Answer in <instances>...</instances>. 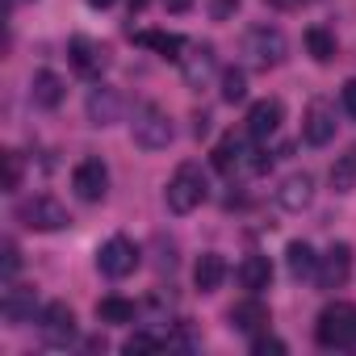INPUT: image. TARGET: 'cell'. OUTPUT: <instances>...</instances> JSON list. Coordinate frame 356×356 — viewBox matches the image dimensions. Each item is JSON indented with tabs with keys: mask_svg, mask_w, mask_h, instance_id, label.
Wrapping results in <instances>:
<instances>
[{
	"mask_svg": "<svg viewBox=\"0 0 356 356\" xmlns=\"http://www.w3.org/2000/svg\"><path fill=\"white\" fill-rule=\"evenodd\" d=\"M206 197H210V181H206L202 163H193V159L176 168L172 181H168V189H163V202H168L172 214H193Z\"/></svg>",
	"mask_w": 356,
	"mask_h": 356,
	"instance_id": "cell-1",
	"label": "cell"
},
{
	"mask_svg": "<svg viewBox=\"0 0 356 356\" xmlns=\"http://www.w3.org/2000/svg\"><path fill=\"white\" fill-rule=\"evenodd\" d=\"M130 138H134V147H143V151H163V147L176 138L168 109H163V105H151V101L138 105V109H134V122H130Z\"/></svg>",
	"mask_w": 356,
	"mask_h": 356,
	"instance_id": "cell-2",
	"label": "cell"
},
{
	"mask_svg": "<svg viewBox=\"0 0 356 356\" xmlns=\"http://www.w3.org/2000/svg\"><path fill=\"white\" fill-rule=\"evenodd\" d=\"M314 339L323 348H352L356 343V306L352 302H331L318 310Z\"/></svg>",
	"mask_w": 356,
	"mask_h": 356,
	"instance_id": "cell-3",
	"label": "cell"
},
{
	"mask_svg": "<svg viewBox=\"0 0 356 356\" xmlns=\"http://www.w3.org/2000/svg\"><path fill=\"white\" fill-rule=\"evenodd\" d=\"M17 218H22V227H30V231H63V227H72L67 206H63L59 197H51V193L26 197V202L17 206Z\"/></svg>",
	"mask_w": 356,
	"mask_h": 356,
	"instance_id": "cell-4",
	"label": "cell"
},
{
	"mask_svg": "<svg viewBox=\"0 0 356 356\" xmlns=\"http://www.w3.org/2000/svg\"><path fill=\"white\" fill-rule=\"evenodd\" d=\"M248 55L256 67H281L289 55V42L277 26H252L248 30Z\"/></svg>",
	"mask_w": 356,
	"mask_h": 356,
	"instance_id": "cell-5",
	"label": "cell"
},
{
	"mask_svg": "<svg viewBox=\"0 0 356 356\" xmlns=\"http://www.w3.org/2000/svg\"><path fill=\"white\" fill-rule=\"evenodd\" d=\"M97 264H101V273H105V277H113V281L130 277V273L138 268V248H134V239H126V235L105 239V243H101V252H97Z\"/></svg>",
	"mask_w": 356,
	"mask_h": 356,
	"instance_id": "cell-6",
	"label": "cell"
},
{
	"mask_svg": "<svg viewBox=\"0 0 356 356\" xmlns=\"http://www.w3.org/2000/svg\"><path fill=\"white\" fill-rule=\"evenodd\" d=\"M38 331H42V339L51 348H67L76 339V314H72V306L67 302H47L38 310Z\"/></svg>",
	"mask_w": 356,
	"mask_h": 356,
	"instance_id": "cell-7",
	"label": "cell"
},
{
	"mask_svg": "<svg viewBox=\"0 0 356 356\" xmlns=\"http://www.w3.org/2000/svg\"><path fill=\"white\" fill-rule=\"evenodd\" d=\"M72 189H76L80 202H101L105 189H109V168H105V159H97V155L80 159L76 172H72Z\"/></svg>",
	"mask_w": 356,
	"mask_h": 356,
	"instance_id": "cell-8",
	"label": "cell"
},
{
	"mask_svg": "<svg viewBox=\"0 0 356 356\" xmlns=\"http://www.w3.org/2000/svg\"><path fill=\"white\" fill-rule=\"evenodd\" d=\"M0 314H5L9 327H26V323H34V314H38V293H34L30 285H13V281H5V293H0Z\"/></svg>",
	"mask_w": 356,
	"mask_h": 356,
	"instance_id": "cell-9",
	"label": "cell"
},
{
	"mask_svg": "<svg viewBox=\"0 0 356 356\" xmlns=\"http://www.w3.org/2000/svg\"><path fill=\"white\" fill-rule=\"evenodd\" d=\"M348 277H352V248H348V243H331V248L318 256L314 281H318V289H339Z\"/></svg>",
	"mask_w": 356,
	"mask_h": 356,
	"instance_id": "cell-10",
	"label": "cell"
},
{
	"mask_svg": "<svg viewBox=\"0 0 356 356\" xmlns=\"http://www.w3.org/2000/svg\"><path fill=\"white\" fill-rule=\"evenodd\" d=\"M214 67H218V55H214L210 42H193V47H185V55H181V72H185V84H189V88H202V84L214 76Z\"/></svg>",
	"mask_w": 356,
	"mask_h": 356,
	"instance_id": "cell-11",
	"label": "cell"
},
{
	"mask_svg": "<svg viewBox=\"0 0 356 356\" xmlns=\"http://www.w3.org/2000/svg\"><path fill=\"white\" fill-rule=\"evenodd\" d=\"M281 122H285V101H281V97H264V101H256V105L248 109V134H252V138L277 134Z\"/></svg>",
	"mask_w": 356,
	"mask_h": 356,
	"instance_id": "cell-12",
	"label": "cell"
},
{
	"mask_svg": "<svg viewBox=\"0 0 356 356\" xmlns=\"http://www.w3.org/2000/svg\"><path fill=\"white\" fill-rule=\"evenodd\" d=\"M277 202H281V210L302 214V210L314 202V176H310V172H293V176H285L281 189H277Z\"/></svg>",
	"mask_w": 356,
	"mask_h": 356,
	"instance_id": "cell-13",
	"label": "cell"
},
{
	"mask_svg": "<svg viewBox=\"0 0 356 356\" xmlns=\"http://www.w3.org/2000/svg\"><path fill=\"white\" fill-rule=\"evenodd\" d=\"M302 138H306L310 147H327V143L335 138V113H331L323 101H314V105L306 109V118H302Z\"/></svg>",
	"mask_w": 356,
	"mask_h": 356,
	"instance_id": "cell-14",
	"label": "cell"
},
{
	"mask_svg": "<svg viewBox=\"0 0 356 356\" xmlns=\"http://www.w3.org/2000/svg\"><path fill=\"white\" fill-rule=\"evenodd\" d=\"M231 327L243 331V335H260V331L268 327V306H264L256 293L243 298V302H235V306H231Z\"/></svg>",
	"mask_w": 356,
	"mask_h": 356,
	"instance_id": "cell-15",
	"label": "cell"
},
{
	"mask_svg": "<svg viewBox=\"0 0 356 356\" xmlns=\"http://www.w3.org/2000/svg\"><path fill=\"white\" fill-rule=\"evenodd\" d=\"M30 97H34L38 109H59V101L67 97V84H63L59 72H34V80H30Z\"/></svg>",
	"mask_w": 356,
	"mask_h": 356,
	"instance_id": "cell-16",
	"label": "cell"
},
{
	"mask_svg": "<svg viewBox=\"0 0 356 356\" xmlns=\"http://www.w3.org/2000/svg\"><path fill=\"white\" fill-rule=\"evenodd\" d=\"M118 113H122V97H118V88L97 84V88L88 92V122H92V126H109V122H118Z\"/></svg>",
	"mask_w": 356,
	"mask_h": 356,
	"instance_id": "cell-17",
	"label": "cell"
},
{
	"mask_svg": "<svg viewBox=\"0 0 356 356\" xmlns=\"http://www.w3.org/2000/svg\"><path fill=\"white\" fill-rule=\"evenodd\" d=\"M248 155H252V151L243 147V138H239V134H227V138H218V147H214V168H218L222 176H235L239 168L252 163Z\"/></svg>",
	"mask_w": 356,
	"mask_h": 356,
	"instance_id": "cell-18",
	"label": "cell"
},
{
	"mask_svg": "<svg viewBox=\"0 0 356 356\" xmlns=\"http://www.w3.org/2000/svg\"><path fill=\"white\" fill-rule=\"evenodd\" d=\"M67 55H72V67L84 72V76H97V72L105 67V51H101L92 38H84V34H76V38L67 42Z\"/></svg>",
	"mask_w": 356,
	"mask_h": 356,
	"instance_id": "cell-19",
	"label": "cell"
},
{
	"mask_svg": "<svg viewBox=\"0 0 356 356\" xmlns=\"http://www.w3.org/2000/svg\"><path fill=\"white\" fill-rule=\"evenodd\" d=\"M134 42H138V47H147V51H155V55H163V59H176V63H181V55H185V38H181V34L138 30V34H134Z\"/></svg>",
	"mask_w": 356,
	"mask_h": 356,
	"instance_id": "cell-20",
	"label": "cell"
},
{
	"mask_svg": "<svg viewBox=\"0 0 356 356\" xmlns=\"http://www.w3.org/2000/svg\"><path fill=\"white\" fill-rule=\"evenodd\" d=\"M222 281H227V260H222L218 252H206V256L193 264V285H197L202 293H214Z\"/></svg>",
	"mask_w": 356,
	"mask_h": 356,
	"instance_id": "cell-21",
	"label": "cell"
},
{
	"mask_svg": "<svg viewBox=\"0 0 356 356\" xmlns=\"http://www.w3.org/2000/svg\"><path fill=\"white\" fill-rule=\"evenodd\" d=\"M239 285H243L248 293L268 289V285H273V264H268V256H248V260L239 264Z\"/></svg>",
	"mask_w": 356,
	"mask_h": 356,
	"instance_id": "cell-22",
	"label": "cell"
},
{
	"mask_svg": "<svg viewBox=\"0 0 356 356\" xmlns=\"http://www.w3.org/2000/svg\"><path fill=\"white\" fill-rule=\"evenodd\" d=\"M285 264H289V273L302 281V277H314V268H318V256H314V248H310V243L293 239V243L285 248Z\"/></svg>",
	"mask_w": 356,
	"mask_h": 356,
	"instance_id": "cell-23",
	"label": "cell"
},
{
	"mask_svg": "<svg viewBox=\"0 0 356 356\" xmlns=\"http://www.w3.org/2000/svg\"><path fill=\"white\" fill-rule=\"evenodd\" d=\"M331 189L335 193H352L356 189V147H348L343 155H335V163H331Z\"/></svg>",
	"mask_w": 356,
	"mask_h": 356,
	"instance_id": "cell-24",
	"label": "cell"
},
{
	"mask_svg": "<svg viewBox=\"0 0 356 356\" xmlns=\"http://www.w3.org/2000/svg\"><path fill=\"white\" fill-rule=\"evenodd\" d=\"M134 302H126V298H118V293H109V298H101L97 302V318L101 323H134Z\"/></svg>",
	"mask_w": 356,
	"mask_h": 356,
	"instance_id": "cell-25",
	"label": "cell"
},
{
	"mask_svg": "<svg viewBox=\"0 0 356 356\" xmlns=\"http://www.w3.org/2000/svg\"><path fill=\"white\" fill-rule=\"evenodd\" d=\"M306 51H310L318 63H331V59H335V38H331L323 26H310V30H306Z\"/></svg>",
	"mask_w": 356,
	"mask_h": 356,
	"instance_id": "cell-26",
	"label": "cell"
},
{
	"mask_svg": "<svg viewBox=\"0 0 356 356\" xmlns=\"http://www.w3.org/2000/svg\"><path fill=\"white\" fill-rule=\"evenodd\" d=\"M243 97H248V76H243L239 67H227V72H222V101H227V105H239Z\"/></svg>",
	"mask_w": 356,
	"mask_h": 356,
	"instance_id": "cell-27",
	"label": "cell"
},
{
	"mask_svg": "<svg viewBox=\"0 0 356 356\" xmlns=\"http://www.w3.org/2000/svg\"><path fill=\"white\" fill-rule=\"evenodd\" d=\"M159 348H163V339H155V335H147V331H134V335L122 343L126 356H143V352H159Z\"/></svg>",
	"mask_w": 356,
	"mask_h": 356,
	"instance_id": "cell-28",
	"label": "cell"
},
{
	"mask_svg": "<svg viewBox=\"0 0 356 356\" xmlns=\"http://www.w3.org/2000/svg\"><path fill=\"white\" fill-rule=\"evenodd\" d=\"M5 193H17L22 189V155L17 151H5Z\"/></svg>",
	"mask_w": 356,
	"mask_h": 356,
	"instance_id": "cell-29",
	"label": "cell"
},
{
	"mask_svg": "<svg viewBox=\"0 0 356 356\" xmlns=\"http://www.w3.org/2000/svg\"><path fill=\"white\" fill-rule=\"evenodd\" d=\"M0 252H5V260H0V273H5V281H13V277L22 273V248H17L13 239H5V248H0Z\"/></svg>",
	"mask_w": 356,
	"mask_h": 356,
	"instance_id": "cell-30",
	"label": "cell"
},
{
	"mask_svg": "<svg viewBox=\"0 0 356 356\" xmlns=\"http://www.w3.org/2000/svg\"><path fill=\"white\" fill-rule=\"evenodd\" d=\"M252 352L256 356H268V352H285V339H277V335H252Z\"/></svg>",
	"mask_w": 356,
	"mask_h": 356,
	"instance_id": "cell-31",
	"label": "cell"
},
{
	"mask_svg": "<svg viewBox=\"0 0 356 356\" xmlns=\"http://www.w3.org/2000/svg\"><path fill=\"white\" fill-rule=\"evenodd\" d=\"M339 101H343V109L356 118V80H348V84L339 88Z\"/></svg>",
	"mask_w": 356,
	"mask_h": 356,
	"instance_id": "cell-32",
	"label": "cell"
},
{
	"mask_svg": "<svg viewBox=\"0 0 356 356\" xmlns=\"http://www.w3.org/2000/svg\"><path fill=\"white\" fill-rule=\"evenodd\" d=\"M239 9V0H214V22H227Z\"/></svg>",
	"mask_w": 356,
	"mask_h": 356,
	"instance_id": "cell-33",
	"label": "cell"
},
{
	"mask_svg": "<svg viewBox=\"0 0 356 356\" xmlns=\"http://www.w3.org/2000/svg\"><path fill=\"white\" fill-rule=\"evenodd\" d=\"M163 9H168V13H189L193 0H163Z\"/></svg>",
	"mask_w": 356,
	"mask_h": 356,
	"instance_id": "cell-34",
	"label": "cell"
},
{
	"mask_svg": "<svg viewBox=\"0 0 356 356\" xmlns=\"http://www.w3.org/2000/svg\"><path fill=\"white\" fill-rule=\"evenodd\" d=\"M193 134H197V138H206V134H210V118H206V113H197V122H193Z\"/></svg>",
	"mask_w": 356,
	"mask_h": 356,
	"instance_id": "cell-35",
	"label": "cell"
},
{
	"mask_svg": "<svg viewBox=\"0 0 356 356\" xmlns=\"http://www.w3.org/2000/svg\"><path fill=\"white\" fill-rule=\"evenodd\" d=\"M264 5H273V9H293V5H302V0H264Z\"/></svg>",
	"mask_w": 356,
	"mask_h": 356,
	"instance_id": "cell-36",
	"label": "cell"
},
{
	"mask_svg": "<svg viewBox=\"0 0 356 356\" xmlns=\"http://www.w3.org/2000/svg\"><path fill=\"white\" fill-rule=\"evenodd\" d=\"M88 5H92V9H109V5H113V0H88Z\"/></svg>",
	"mask_w": 356,
	"mask_h": 356,
	"instance_id": "cell-37",
	"label": "cell"
},
{
	"mask_svg": "<svg viewBox=\"0 0 356 356\" xmlns=\"http://www.w3.org/2000/svg\"><path fill=\"white\" fill-rule=\"evenodd\" d=\"M143 5H147V0H130V9H134V13H138V9H143Z\"/></svg>",
	"mask_w": 356,
	"mask_h": 356,
	"instance_id": "cell-38",
	"label": "cell"
},
{
	"mask_svg": "<svg viewBox=\"0 0 356 356\" xmlns=\"http://www.w3.org/2000/svg\"><path fill=\"white\" fill-rule=\"evenodd\" d=\"M302 5H310V0H302Z\"/></svg>",
	"mask_w": 356,
	"mask_h": 356,
	"instance_id": "cell-39",
	"label": "cell"
}]
</instances>
